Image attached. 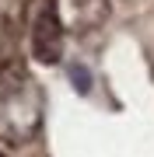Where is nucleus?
I'll use <instances>...</instances> for the list:
<instances>
[{
  "mask_svg": "<svg viewBox=\"0 0 154 157\" xmlns=\"http://www.w3.org/2000/svg\"><path fill=\"white\" fill-rule=\"evenodd\" d=\"M42 98L21 59L0 63V136L7 143H25L35 136L42 119Z\"/></svg>",
  "mask_w": 154,
  "mask_h": 157,
  "instance_id": "1",
  "label": "nucleus"
},
{
  "mask_svg": "<svg viewBox=\"0 0 154 157\" xmlns=\"http://www.w3.org/2000/svg\"><path fill=\"white\" fill-rule=\"evenodd\" d=\"M53 11H56L63 32L88 35V32H98L109 21L112 4L109 0H53Z\"/></svg>",
  "mask_w": 154,
  "mask_h": 157,
  "instance_id": "2",
  "label": "nucleus"
},
{
  "mask_svg": "<svg viewBox=\"0 0 154 157\" xmlns=\"http://www.w3.org/2000/svg\"><path fill=\"white\" fill-rule=\"evenodd\" d=\"M63 25H60V17L56 11H53V4H46L39 14H35V21H32V56L35 63H42V67H53V63H60L63 56Z\"/></svg>",
  "mask_w": 154,
  "mask_h": 157,
  "instance_id": "3",
  "label": "nucleus"
},
{
  "mask_svg": "<svg viewBox=\"0 0 154 157\" xmlns=\"http://www.w3.org/2000/svg\"><path fill=\"white\" fill-rule=\"evenodd\" d=\"M70 77H74V87L81 91V94H88V91H91V73L81 67V63H70Z\"/></svg>",
  "mask_w": 154,
  "mask_h": 157,
  "instance_id": "4",
  "label": "nucleus"
},
{
  "mask_svg": "<svg viewBox=\"0 0 154 157\" xmlns=\"http://www.w3.org/2000/svg\"><path fill=\"white\" fill-rule=\"evenodd\" d=\"M0 157H7V154H0Z\"/></svg>",
  "mask_w": 154,
  "mask_h": 157,
  "instance_id": "5",
  "label": "nucleus"
}]
</instances>
